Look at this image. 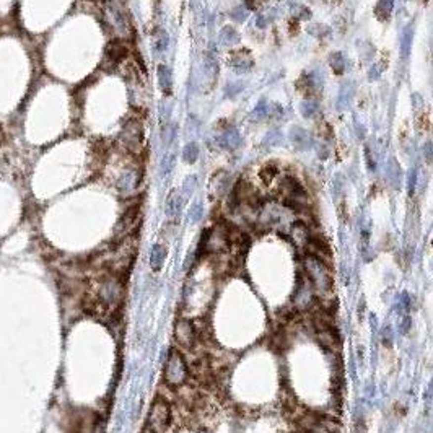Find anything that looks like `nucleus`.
Instances as JSON below:
<instances>
[{
  "label": "nucleus",
  "instance_id": "f257e3e1",
  "mask_svg": "<svg viewBox=\"0 0 433 433\" xmlns=\"http://www.w3.org/2000/svg\"><path fill=\"white\" fill-rule=\"evenodd\" d=\"M303 272L311 282L314 293L318 300L332 298V275L331 267L321 259L311 254H304L303 259Z\"/></svg>",
  "mask_w": 433,
  "mask_h": 433
},
{
  "label": "nucleus",
  "instance_id": "f03ea898",
  "mask_svg": "<svg viewBox=\"0 0 433 433\" xmlns=\"http://www.w3.org/2000/svg\"><path fill=\"white\" fill-rule=\"evenodd\" d=\"M124 297V287L119 277L106 275L98 282L96 287V303L104 309L116 308Z\"/></svg>",
  "mask_w": 433,
  "mask_h": 433
},
{
  "label": "nucleus",
  "instance_id": "7ed1b4c3",
  "mask_svg": "<svg viewBox=\"0 0 433 433\" xmlns=\"http://www.w3.org/2000/svg\"><path fill=\"white\" fill-rule=\"evenodd\" d=\"M230 249V225L216 223L205 231L201 241V253L205 254H223Z\"/></svg>",
  "mask_w": 433,
  "mask_h": 433
},
{
  "label": "nucleus",
  "instance_id": "20e7f679",
  "mask_svg": "<svg viewBox=\"0 0 433 433\" xmlns=\"http://www.w3.org/2000/svg\"><path fill=\"white\" fill-rule=\"evenodd\" d=\"M163 376L166 385L171 388H181L189 378V365H187L186 358L182 355L173 350L168 355V360L165 363Z\"/></svg>",
  "mask_w": 433,
  "mask_h": 433
},
{
  "label": "nucleus",
  "instance_id": "39448f33",
  "mask_svg": "<svg viewBox=\"0 0 433 433\" xmlns=\"http://www.w3.org/2000/svg\"><path fill=\"white\" fill-rule=\"evenodd\" d=\"M318 303V297L314 293V288L311 285V282L306 277V274H300L298 275V282H297V288L295 293H293V308L300 313H308L309 309L316 306Z\"/></svg>",
  "mask_w": 433,
  "mask_h": 433
},
{
  "label": "nucleus",
  "instance_id": "423d86ee",
  "mask_svg": "<svg viewBox=\"0 0 433 433\" xmlns=\"http://www.w3.org/2000/svg\"><path fill=\"white\" fill-rule=\"evenodd\" d=\"M170 422V407L165 401H157L153 402L152 409H150L148 420H147V430L148 433H162Z\"/></svg>",
  "mask_w": 433,
  "mask_h": 433
},
{
  "label": "nucleus",
  "instance_id": "0eeeda50",
  "mask_svg": "<svg viewBox=\"0 0 433 433\" xmlns=\"http://www.w3.org/2000/svg\"><path fill=\"white\" fill-rule=\"evenodd\" d=\"M174 337H176V342L179 344L182 348L191 350L197 339L196 327H194V324L189 319H179L174 326Z\"/></svg>",
  "mask_w": 433,
  "mask_h": 433
},
{
  "label": "nucleus",
  "instance_id": "6e6552de",
  "mask_svg": "<svg viewBox=\"0 0 433 433\" xmlns=\"http://www.w3.org/2000/svg\"><path fill=\"white\" fill-rule=\"evenodd\" d=\"M288 236H290V241L295 244L298 249H306L309 241H311V228L297 220L295 223L292 225V228L288 230Z\"/></svg>",
  "mask_w": 433,
  "mask_h": 433
},
{
  "label": "nucleus",
  "instance_id": "1a4fd4ad",
  "mask_svg": "<svg viewBox=\"0 0 433 433\" xmlns=\"http://www.w3.org/2000/svg\"><path fill=\"white\" fill-rule=\"evenodd\" d=\"M313 336L316 339V342H318L319 346L323 347L326 352H329V353L337 352L339 347H341V341H339V336H337L336 329L316 331Z\"/></svg>",
  "mask_w": 433,
  "mask_h": 433
},
{
  "label": "nucleus",
  "instance_id": "9d476101",
  "mask_svg": "<svg viewBox=\"0 0 433 433\" xmlns=\"http://www.w3.org/2000/svg\"><path fill=\"white\" fill-rule=\"evenodd\" d=\"M290 140L297 148H302V150H306L313 145L311 135H309L304 129H302V127H293V129L290 130Z\"/></svg>",
  "mask_w": 433,
  "mask_h": 433
},
{
  "label": "nucleus",
  "instance_id": "9b49d317",
  "mask_svg": "<svg viewBox=\"0 0 433 433\" xmlns=\"http://www.w3.org/2000/svg\"><path fill=\"white\" fill-rule=\"evenodd\" d=\"M279 171H280L279 170V163H275V162L265 163L259 171L260 181H262L264 184H272V182L277 179V176H279Z\"/></svg>",
  "mask_w": 433,
  "mask_h": 433
},
{
  "label": "nucleus",
  "instance_id": "f8f14e48",
  "mask_svg": "<svg viewBox=\"0 0 433 433\" xmlns=\"http://www.w3.org/2000/svg\"><path fill=\"white\" fill-rule=\"evenodd\" d=\"M158 83L163 88V91H171V85H173V79H171V70L166 65H160L158 67Z\"/></svg>",
  "mask_w": 433,
  "mask_h": 433
},
{
  "label": "nucleus",
  "instance_id": "ddd939ff",
  "mask_svg": "<svg viewBox=\"0 0 433 433\" xmlns=\"http://www.w3.org/2000/svg\"><path fill=\"white\" fill-rule=\"evenodd\" d=\"M329 65L336 75H342L346 70V59L341 52H332L329 55Z\"/></svg>",
  "mask_w": 433,
  "mask_h": 433
},
{
  "label": "nucleus",
  "instance_id": "4468645a",
  "mask_svg": "<svg viewBox=\"0 0 433 433\" xmlns=\"http://www.w3.org/2000/svg\"><path fill=\"white\" fill-rule=\"evenodd\" d=\"M394 8V0H380L376 5V16L380 20H388L392 13Z\"/></svg>",
  "mask_w": 433,
  "mask_h": 433
},
{
  "label": "nucleus",
  "instance_id": "2eb2a0df",
  "mask_svg": "<svg viewBox=\"0 0 433 433\" xmlns=\"http://www.w3.org/2000/svg\"><path fill=\"white\" fill-rule=\"evenodd\" d=\"M182 158H184V162H187V163L196 162V160L199 158V147L196 145V143L194 142L187 143L184 150H182Z\"/></svg>",
  "mask_w": 433,
  "mask_h": 433
},
{
  "label": "nucleus",
  "instance_id": "dca6fc26",
  "mask_svg": "<svg viewBox=\"0 0 433 433\" xmlns=\"http://www.w3.org/2000/svg\"><path fill=\"white\" fill-rule=\"evenodd\" d=\"M316 132H318V135L321 138L329 140V138L332 137V126L326 119H319L318 124H316Z\"/></svg>",
  "mask_w": 433,
  "mask_h": 433
},
{
  "label": "nucleus",
  "instance_id": "f3484780",
  "mask_svg": "<svg viewBox=\"0 0 433 433\" xmlns=\"http://www.w3.org/2000/svg\"><path fill=\"white\" fill-rule=\"evenodd\" d=\"M316 111H318V103L316 101H304L302 103V114L304 116V118H311V116L316 114Z\"/></svg>",
  "mask_w": 433,
  "mask_h": 433
},
{
  "label": "nucleus",
  "instance_id": "a211bd4d",
  "mask_svg": "<svg viewBox=\"0 0 433 433\" xmlns=\"http://www.w3.org/2000/svg\"><path fill=\"white\" fill-rule=\"evenodd\" d=\"M410 41H412V30H406L402 36V55H406V52L409 54V49H410Z\"/></svg>",
  "mask_w": 433,
  "mask_h": 433
},
{
  "label": "nucleus",
  "instance_id": "6ab92c4d",
  "mask_svg": "<svg viewBox=\"0 0 433 433\" xmlns=\"http://www.w3.org/2000/svg\"><path fill=\"white\" fill-rule=\"evenodd\" d=\"M288 31H290V35H298L300 33V20L297 18H292L288 20Z\"/></svg>",
  "mask_w": 433,
  "mask_h": 433
},
{
  "label": "nucleus",
  "instance_id": "aec40b11",
  "mask_svg": "<svg viewBox=\"0 0 433 433\" xmlns=\"http://www.w3.org/2000/svg\"><path fill=\"white\" fill-rule=\"evenodd\" d=\"M424 155H425V160L429 163L433 162V143L432 142H427L424 145Z\"/></svg>",
  "mask_w": 433,
  "mask_h": 433
},
{
  "label": "nucleus",
  "instance_id": "412c9836",
  "mask_svg": "<svg viewBox=\"0 0 433 433\" xmlns=\"http://www.w3.org/2000/svg\"><path fill=\"white\" fill-rule=\"evenodd\" d=\"M415 184H417V173H415V171H410V176H409V191H410V194H414Z\"/></svg>",
  "mask_w": 433,
  "mask_h": 433
},
{
  "label": "nucleus",
  "instance_id": "4be33fe9",
  "mask_svg": "<svg viewBox=\"0 0 433 433\" xmlns=\"http://www.w3.org/2000/svg\"><path fill=\"white\" fill-rule=\"evenodd\" d=\"M355 432H357V433H366V425H365L363 419H358L357 422H355Z\"/></svg>",
  "mask_w": 433,
  "mask_h": 433
},
{
  "label": "nucleus",
  "instance_id": "5701e85b",
  "mask_svg": "<svg viewBox=\"0 0 433 433\" xmlns=\"http://www.w3.org/2000/svg\"><path fill=\"white\" fill-rule=\"evenodd\" d=\"M316 148H318V153H319V158L321 160L327 158V155H329V150L326 148V145H323V143H321V145H318Z\"/></svg>",
  "mask_w": 433,
  "mask_h": 433
},
{
  "label": "nucleus",
  "instance_id": "b1692460",
  "mask_svg": "<svg viewBox=\"0 0 433 433\" xmlns=\"http://www.w3.org/2000/svg\"><path fill=\"white\" fill-rule=\"evenodd\" d=\"M339 210H341V216L344 218V221H348V212H347V205H346V204H341V207H339Z\"/></svg>",
  "mask_w": 433,
  "mask_h": 433
},
{
  "label": "nucleus",
  "instance_id": "393cba45",
  "mask_svg": "<svg viewBox=\"0 0 433 433\" xmlns=\"http://www.w3.org/2000/svg\"><path fill=\"white\" fill-rule=\"evenodd\" d=\"M394 410H396V412H397L399 415H404V414H406V409H404L402 404H399V402L396 404V406H394Z\"/></svg>",
  "mask_w": 433,
  "mask_h": 433
},
{
  "label": "nucleus",
  "instance_id": "a878e982",
  "mask_svg": "<svg viewBox=\"0 0 433 433\" xmlns=\"http://www.w3.org/2000/svg\"><path fill=\"white\" fill-rule=\"evenodd\" d=\"M432 248H433V241H432Z\"/></svg>",
  "mask_w": 433,
  "mask_h": 433
}]
</instances>
